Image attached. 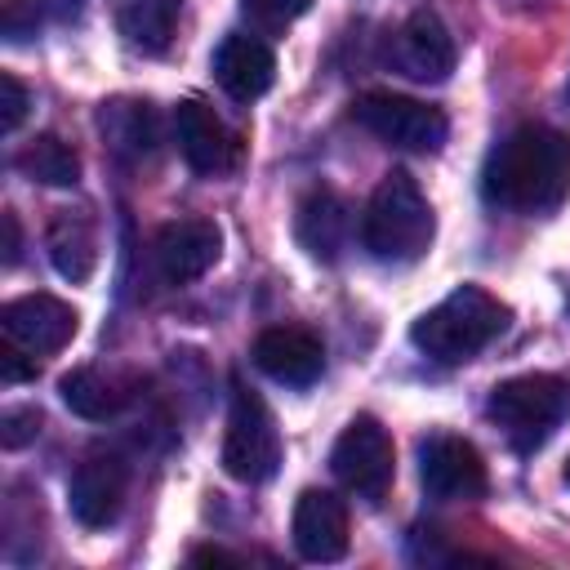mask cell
I'll return each instance as SVG.
<instances>
[{"label": "cell", "instance_id": "1", "mask_svg": "<svg viewBox=\"0 0 570 570\" xmlns=\"http://www.w3.org/2000/svg\"><path fill=\"white\" fill-rule=\"evenodd\" d=\"M570 191V138L548 125H521L490 147L481 196L508 214H548Z\"/></svg>", "mask_w": 570, "mask_h": 570}, {"label": "cell", "instance_id": "2", "mask_svg": "<svg viewBox=\"0 0 570 570\" xmlns=\"http://www.w3.org/2000/svg\"><path fill=\"white\" fill-rule=\"evenodd\" d=\"M432 236H436V218H432L423 187L405 169L383 174V183L374 187V196L361 214V245L370 249V258L419 263L428 254Z\"/></svg>", "mask_w": 570, "mask_h": 570}, {"label": "cell", "instance_id": "3", "mask_svg": "<svg viewBox=\"0 0 570 570\" xmlns=\"http://www.w3.org/2000/svg\"><path fill=\"white\" fill-rule=\"evenodd\" d=\"M503 325H508V307L494 294H485L481 285H459L410 325V338L423 356L441 365H459L472 361L485 343H494Z\"/></svg>", "mask_w": 570, "mask_h": 570}, {"label": "cell", "instance_id": "4", "mask_svg": "<svg viewBox=\"0 0 570 570\" xmlns=\"http://www.w3.org/2000/svg\"><path fill=\"white\" fill-rule=\"evenodd\" d=\"M490 423L508 436L517 454H534L570 414V383L557 374H517L494 383L485 401Z\"/></svg>", "mask_w": 570, "mask_h": 570}, {"label": "cell", "instance_id": "5", "mask_svg": "<svg viewBox=\"0 0 570 570\" xmlns=\"http://www.w3.org/2000/svg\"><path fill=\"white\" fill-rule=\"evenodd\" d=\"M276 463H281V432H276L267 401L254 387L232 383L227 432H223V472L232 481L258 485L276 472Z\"/></svg>", "mask_w": 570, "mask_h": 570}, {"label": "cell", "instance_id": "6", "mask_svg": "<svg viewBox=\"0 0 570 570\" xmlns=\"http://www.w3.org/2000/svg\"><path fill=\"white\" fill-rule=\"evenodd\" d=\"M352 120L374 134L379 142L387 147H401V151H436L450 134L441 107H428L419 98H405V94H387V89H374V94H361L352 102Z\"/></svg>", "mask_w": 570, "mask_h": 570}, {"label": "cell", "instance_id": "7", "mask_svg": "<svg viewBox=\"0 0 570 570\" xmlns=\"http://www.w3.org/2000/svg\"><path fill=\"white\" fill-rule=\"evenodd\" d=\"M392 468H396V450L374 414H356L330 450V472L338 476L343 490H352L365 503L383 499V490L392 485Z\"/></svg>", "mask_w": 570, "mask_h": 570}, {"label": "cell", "instance_id": "8", "mask_svg": "<svg viewBox=\"0 0 570 570\" xmlns=\"http://www.w3.org/2000/svg\"><path fill=\"white\" fill-rule=\"evenodd\" d=\"M419 481H423L428 499H441V503L481 499L490 485L481 450L463 436H450V432H436L419 445Z\"/></svg>", "mask_w": 570, "mask_h": 570}, {"label": "cell", "instance_id": "9", "mask_svg": "<svg viewBox=\"0 0 570 570\" xmlns=\"http://www.w3.org/2000/svg\"><path fill=\"white\" fill-rule=\"evenodd\" d=\"M76 307L53 294H22L0 307V330L9 343L27 347L31 356H53L76 338Z\"/></svg>", "mask_w": 570, "mask_h": 570}, {"label": "cell", "instance_id": "10", "mask_svg": "<svg viewBox=\"0 0 570 570\" xmlns=\"http://www.w3.org/2000/svg\"><path fill=\"white\" fill-rule=\"evenodd\" d=\"M125 494H129V468L120 454H107V450L85 454L71 472V485H67L71 517L89 530H107L120 517Z\"/></svg>", "mask_w": 570, "mask_h": 570}, {"label": "cell", "instance_id": "11", "mask_svg": "<svg viewBox=\"0 0 570 570\" xmlns=\"http://www.w3.org/2000/svg\"><path fill=\"white\" fill-rule=\"evenodd\" d=\"M218 249H223V232L209 218H174L151 240V258L165 285L200 281L218 263Z\"/></svg>", "mask_w": 570, "mask_h": 570}, {"label": "cell", "instance_id": "12", "mask_svg": "<svg viewBox=\"0 0 570 570\" xmlns=\"http://www.w3.org/2000/svg\"><path fill=\"white\" fill-rule=\"evenodd\" d=\"M392 62L410 80L436 85L454 71V36L445 31V22L432 9H414L401 22V31L392 36Z\"/></svg>", "mask_w": 570, "mask_h": 570}, {"label": "cell", "instance_id": "13", "mask_svg": "<svg viewBox=\"0 0 570 570\" xmlns=\"http://www.w3.org/2000/svg\"><path fill=\"white\" fill-rule=\"evenodd\" d=\"M254 365L285 387H307L325 370V347L298 325H272L254 338Z\"/></svg>", "mask_w": 570, "mask_h": 570}, {"label": "cell", "instance_id": "14", "mask_svg": "<svg viewBox=\"0 0 570 570\" xmlns=\"http://www.w3.org/2000/svg\"><path fill=\"white\" fill-rule=\"evenodd\" d=\"M294 548L303 561H338L347 552V508L330 490H303L294 499V521H289Z\"/></svg>", "mask_w": 570, "mask_h": 570}, {"label": "cell", "instance_id": "15", "mask_svg": "<svg viewBox=\"0 0 570 570\" xmlns=\"http://www.w3.org/2000/svg\"><path fill=\"white\" fill-rule=\"evenodd\" d=\"M174 142L183 151V160L196 174H223L236 160V138L232 129L214 116V107H205L200 98H183L174 107Z\"/></svg>", "mask_w": 570, "mask_h": 570}, {"label": "cell", "instance_id": "16", "mask_svg": "<svg viewBox=\"0 0 570 570\" xmlns=\"http://www.w3.org/2000/svg\"><path fill=\"white\" fill-rule=\"evenodd\" d=\"M214 80L223 85L227 98L258 102L272 89V80H276V53H272V45L258 40V36H240V31L223 36V45L214 49Z\"/></svg>", "mask_w": 570, "mask_h": 570}, {"label": "cell", "instance_id": "17", "mask_svg": "<svg viewBox=\"0 0 570 570\" xmlns=\"http://www.w3.org/2000/svg\"><path fill=\"white\" fill-rule=\"evenodd\" d=\"M347 227H352V209L338 191L330 187H312L303 200H298V214H294V236L298 245L316 258V263H334L338 249L347 245Z\"/></svg>", "mask_w": 570, "mask_h": 570}, {"label": "cell", "instance_id": "18", "mask_svg": "<svg viewBox=\"0 0 570 570\" xmlns=\"http://www.w3.org/2000/svg\"><path fill=\"white\" fill-rule=\"evenodd\" d=\"M183 0H111V22L138 53H165L178 27Z\"/></svg>", "mask_w": 570, "mask_h": 570}, {"label": "cell", "instance_id": "19", "mask_svg": "<svg viewBox=\"0 0 570 570\" xmlns=\"http://www.w3.org/2000/svg\"><path fill=\"white\" fill-rule=\"evenodd\" d=\"M49 263L62 281L71 285H85L94 276V263H98V240H94V227L85 214H71L62 209L53 223H49Z\"/></svg>", "mask_w": 570, "mask_h": 570}, {"label": "cell", "instance_id": "20", "mask_svg": "<svg viewBox=\"0 0 570 570\" xmlns=\"http://www.w3.org/2000/svg\"><path fill=\"white\" fill-rule=\"evenodd\" d=\"M98 125H102L107 147L120 160H142V156L156 151V111L147 102H125V98L120 102H107L102 116H98Z\"/></svg>", "mask_w": 570, "mask_h": 570}, {"label": "cell", "instance_id": "21", "mask_svg": "<svg viewBox=\"0 0 570 570\" xmlns=\"http://www.w3.org/2000/svg\"><path fill=\"white\" fill-rule=\"evenodd\" d=\"M13 165L22 178H31L40 187H76V178H80V156L58 134H36L31 142H22Z\"/></svg>", "mask_w": 570, "mask_h": 570}, {"label": "cell", "instance_id": "22", "mask_svg": "<svg viewBox=\"0 0 570 570\" xmlns=\"http://www.w3.org/2000/svg\"><path fill=\"white\" fill-rule=\"evenodd\" d=\"M58 392H62V405H67L71 414L89 419V423H107V419H116L120 405H125V392H120L107 374H98V370H89V365L62 374Z\"/></svg>", "mask_w": 570, "mask_h": 570}, {"label": "cell", "instance_id": "23", "mask_svg": "<svg viewBox=\"0 0 570 570\" xmlns=\"http://www.w3.org/2000/svg\"><path fill=\"white\" fill-rule=\"evenodd\" d=\"M312 9V0H240V13H245V22L254 27V31H263V36H276V31H285L294 18H303Z\"/></svg>", "mask_w": 570, "mask_h": 570}, {"label": "cell", "instance_id": "24", "mask_svg": "<svg viewBox=\"0 0 570 570\" xmlns=\"http://www.w3.org/2000/svg\"><path fill=\"white\" fill-rule=\"evenodd\" d=\"M49 22V9H45V0H4L0 4V31H4V40H27V36H36L40 27Z\"/></svg>", "mask_w": 570, "mask_h": 570}, {"label": "cell", "instance_id": "25", "mask_svg": "<svg viewBox=\"0 0 570 570\" xmlns=\"http://www.w3.org/2000/svg\"><path fill=\"white\" fill-rule=\"evenodd\" d=\"M36 432H40V414L36 410L13 405V410L0 414V445L4 450H22L27 441H36Z\"/></svg>", "mask_w": 570, "mask_h": 570}, {"label": "cell", "instance_id": "26", "mask_svg": "<svg viewBox=\"0 0 570 570\" xmlns=\"http://www.w3.org/2000/svg\"><path fill=\"white\" fill-rule=\"evenodd\" d=\"M27 107H31V98H27L22 80H18L13 71H4V76H0V129L13 134V129L27 120Z\"/></svg>", "mask_w": 570, "mask_h": 570}, {"label": "cell", "instance_id": "27", "mask_svg": "<svg viewBox=\"0 0 570 570\" xmlns=\"http://www.w3.org/2000/svg\"><path fill=\"white\" fill-rule=\"evenodd\" d=\"M36 374H40V361H36L27 347H18V343L4 338V347H0V379H4V383H27V379H36Z\"/></svg>", "mask_w": 570, "mask_h": 570}, {"label": "cell", "instance_id": "28", "mask_svg": "<svg viewBox=\"0 0 570 570\" xmlns=\"http://www.w3.org/2000/svg\"><path fill=\"white\" fill-rule=\"evenodd\" d=\"M0 227H4V267H13V263H18V254H22L18 214H13V209H4V214H0Z\"/></svg>", "mask_w": 570, "mask_h": 570}, {"label": "cell", "instance_id": "29", "mask_svg": "<svg viewBox=\"0 0 570 570\" xmlns=\"http://www.w3.org/2000/svg\"><path fill=\"white\" fill-rule=\"evenodd\" d=\"M561 476H566V485H570V459H566V468H561Z\"/></svg>", "mask_w": 570, "mask_h": 570}, {"label": "cell", "instance_id": "30", "mask_svg": "<svg viewBox=\"0 0 570 570\" xmlns=\"http://www.w3.org/2000/svg\"><path fill=\"white\" fill-rule=\"evenodd\" d=\"M566 94H570V89H566Z\"/></svg>", "mask_w": 570, "mask_h": 570}]
</instances>
